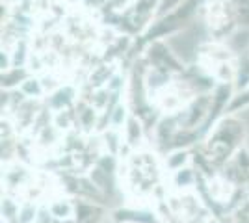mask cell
Returning a JSON list of instances; mask_svg holds the SVG:
<instances>
[{"label": "cell", "instance_id": "cell-1", "mask_svg": "<svg viewBox=\"0 0 249 223\" xmlns=\"http://www.w3.org/2000/svg\"><path fill=\"white\" fill-rule=\"evenodd\" d=\"M115 223H162L158 212H143L134 208H119L114 212Z\"/></svg>", "mask_w": 249, "mask_h": 223}, {"label": "cell", "instance_id": "cell-2", "mask_svg": "<svg viewBox=\"0 0 249 223\" xmlns=\"http://www.w3.org/2000/svg\"><path fill=\"white\" fill-rule=\"evenodd\" d=\"M104 210L93 203H74V223H101Z\"/></svg>", "mask_w": 249, "mask_h": 223}, {"label": "cell", "instance_id": "cell-3", "mask_svg": "<svg viewBox=\"0 0 249 223\" xmlns=\"http://www.w3.org/2000/svg\"><path fill=\"white\" fill-rule=\"evenodd\" d=\"M47 210L51 212L52 218H56L58 222H67L71 216H74V203L67 201V199H56L47 206Z\"/></svg>", "mask_w": 249, "mask_h": 223}, {"label": "cell", "instance_id": "cell-4", "mask_svg": "<svg viewBox=\"0 0 249 223\" xmlns=\"http://www.w3.org/2000/svg\"><path fill=\"white\" fill-rule=\"evenodd\" d=\"M143 139V128L140 125V121L136 117H128V121L124 123V141L130 147H138Z\"/></svg>", "mask_w": 249, "mask_h": 223}, {"label": "cell", "instance_id": "cell-5", "mask_svg": "<svg viewBox=\"0 0 249 223\" xmlns=\"http://www.w3.org/2000/svg\"><path fill=\"white\" fill-rule=\"evenodd\" d=\"M190 160H192V156H190V153L186 149H177L166 158V166L167 170H171V173H175V171L182 170V168H188Z\"/></svg>", "mask_w": 249, "mask_h": 223}, {"label": "cell", "instance_id": "cell-6", "mask_svg": "<svg viewBox=\"0 0 249 223\" xmlns=\"http://www.w3.org/2000/svg\"><path fill=\"white\" fill-rule=\"evenodd\" d=\"M197 181V175L194 173L192 168H182V170H178L173 173V184H175L177 188H192L194 186V182Z\"/></svg>", "mask_w": 249, "mask_h": 223}, {"label": "cell", "instance_id": "cell-7", "mask_svg": "<svg viewBox=\"0 0 249 223\" xmlns=\"http://www.w3.org/2000/svg\"><path fill=\"white\" fill-rule=\"evenodd\" d=\"M246 106H249V89H246V91L238 93L236 97H232L231 104L225 108V114H234L236 110H240V108H246Z\"/></svg>", "mask_w": 249, "mask_h": 223}, {"label": "cell", "instance_id": "cell-8", "mask_svg": "<svg viewBox=\"0 0 249 223\" xmlns=\"http://www.w3.org/2000/svg\"><path fill=\"white\" fill-rule=\"evenodd\" d=\"M22 93L30 97H39L43 93V86L37 78H28L22 82Z\"/></svg>", "mask_w": 249, "mask_h": 223}, {"label": "cell", "instance_id": "cell-9", "mask_svg": "<svg viewBox=\"0 0 249 223\" xmlns=\"http://www.w3.org/2000/svg\"><path fill=\"white\" fill-rule=\"evenodd\" d=\"M17 76L19 78H26V73L24 71H19V67H15L13 69V74L10 73H4L2 74V87H6V89H10V87H13V86H17L19 82H17Z\"/></svg>", "mask_w": 249, "mask_h": 223}, {"label": "cell", "instance_id": "cell-10", "mask_svg": "<svg viewBox=\"0 0 249 223\" xmlns=\"http://www.w3.org/2000/svg\"><path fill=\"white\" fill-rule=\"evenodd\" d=\"M128 121V117H126V110H124L123 104H119V106L115 108L114 116H112V123H114L115 127L117 125H121V123H126Z\"/></svg>", "mask_w": 249, "mask_h": 223}, {"label": "cell", "instance_id": "cell-11", "mask_svg": "<svg viewBox=\"0 0 249 223\" xmlns=\"http://www.w3.org/2000/svg\"><path fill=\"white\" fill-rule=\"evenodd\" d=\"M246 181H248V190H249V171L246 173Z\"/></svg>", "mask_w": 249, "mask_h": 223}]
</instances>
